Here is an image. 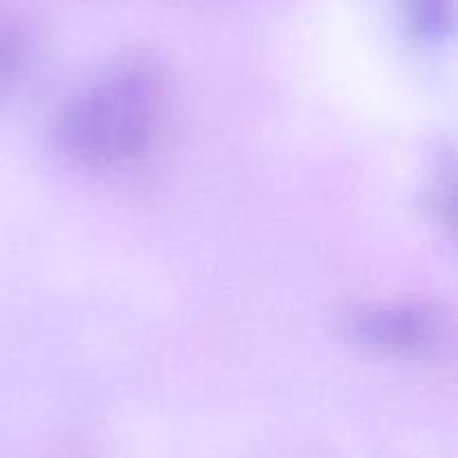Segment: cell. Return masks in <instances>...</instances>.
Segmentation results:
<instances>
[{"label":"cell","instance_id":"cell-1","mask_svg":"<svg viewBox=\"0 0 458 458\" xmlns=\"http://www.w3.org/2000/svg\"><path fill=\"white\" fill-rule=\"evenodd\" d=\"M161 107L159 79L148 67H121L67 103L54 139L63 155L85 168H119L150 150Z\"/></svg>","mask_w":458,"mask_h":458},{"label":"cell","instance_id":"cell-2","mask_svg":"<svg viewBox=\"0 0 458 458\" xmlns=\"http://www.w3.org/2000/svg\"><path fill=\"white\" fill-rule=\"evenodd\" d=\"M344 334L353 344L394 358H428L441 352L450 340V318L437 304L387 302L352 311Z\"/></svg>","mask_w":458,"mask_h":458},{"label":"cell","instance_id":"cell-3","mask_svg":"<svg viewBox=\"0 0 458 458\" xmlns=\"http://www.w3.org/2000/svg\"><path fill=\"white\" fill-rule=\"evenodd\" d=\"M30 63V40L12 16L0 12V103L16 89Z\"/></svg>","mask_w":458,"mask_h":458},{"label":"cell","instance_id":"cell-4","mask_svg":"<svg viewBox=\"0 0 458 458\" xmlns=\"http://www.w3.org/2000/svg\"><path fill=\"white\" fill-rule=\"evenodd\" d=\"M407 21L420 43H443L454 27V0H407Z\"/></svg>","mask_w":458,"mask_h":458}]
</instances>
